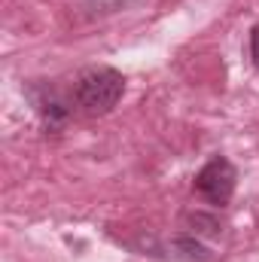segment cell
I'll return each instance as SVG.
<instances>
[{"label": "cell", "mask_w": 259, "mask_h": 262, "mask_svg": "<svg viewBox=\"0 0 259 262\" xmlns=\"http://www.w3.org/2000/svg\"><path fill=\"white\" fill-rule=\"evenodd\" d=\"M122 92H125V76L113 67H89L85 73H79V79L73 85L76 107H82V113H89V116L110 113L119 104Z\"/></svg>", "instance_id": "6da1fadb"}, {"label": "cell", "mask_w": 259, "mask_h": 262, "mask_svg": "<svg viewBox=\"0 0 259 262\" xmlns=\"http://www.w3.org/2000/svg\"><path fill=\"white\" fill-rule=\"evenodd\" d=\"M235 183H238V171L223 156H213L195 174V192L201 198H207L210 204H226L232 198V192H235Z\"/></svg>", "instance_id": "7a4b0ae2"}, {"label": "cell", "mask_w": 259, "mask_h": 262, "mask_svg": "<svg viewBox=\"0 0 259 262\" xmlns=\"http://www.w3.org/2000/svg\"><path fill=\"white\" fill-rule=\"evenodd\" d=\"M250 52H253V61L259 67V25L253 28V37H250Z\"/></svg>", "instance_id": "3957f363"}]
</instances>
